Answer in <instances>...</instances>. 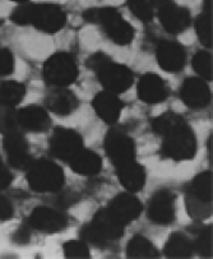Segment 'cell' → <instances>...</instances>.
Here are the masks:
<instances>
[{
    "label": "cell",
    "instance_id": "obj_1",
    "mask_svg": "<svg viewBox=\"0 0 213 259\" xmlns=\"http://www.w3.org/2000/svg\"><path fill=\"white\" fill-rule=\"evenodd\" d=\"M83 18L90 23L100 24L107 37L116 45L125 46L133 41L134 28L111 7L87 9L83 13Z\"/></svg>",
    "mask_w": 213,
    "mask_h": 259
},
{
    "label": "cell",
    "instance_id": "obj_2",
    "mask_svg": "<svg viewBox=\"0 0 213 259\" xmlns=\"http://www.w3.org/2000/svg\"><path fill=\"white\" fill-rule=\"evenodd\" d=\"M162 155L174 161L192 160L197 153V137L187 121L179 124L163 136Z\"/></svg>",
    "mask_w": 213,
    "mask_h": 259
},
{
    "label": "cell",
    "instance_id": "obj_3",
    "mask_svg": "<svg viewBox=\"0 0 213 259\" xmlns=\"http://www.w3.org/2000/svg\"><path fill=\"white\" fill-rule=\"evenodd\" d=\"M27 180L31 189L38 193H55L64 185V171L50 160L32 161L27 171Z\"/></svg>",
    "mask_w": 213,
    "mask_h": 259
},
{
    "label": "cell",
    "instance_id": "obj_4",
    "mask_svg": "<svg viewBox=\"0 0 213 259\" xmlns=\"http://www.w3.org/2000/svg\"><path fill=\"white\" fill-rule=\"evenodd\" d=\"M42 74L48 84L55 87H68L75 82L79 70L72 54L59 51L53 54L44 63Z\"/></svg>",
    "mask_w": 213,
    "mask_h": 259
},
{
    "label": "cell",
    "instance_id": "obj_5",
    "mask_svg": "<svg viewBox=\"0 0 213 259\" xmlns=\"http://www.w3.org/2000/svg\"><path fill=\"white\" fill-rule=\"evenodd\" d=\"M67 22L64 9L56 4H28V24L45 33H56Z\"/></svg>",
    "mask_w": 213,
    "mask_h": 259
},
{
    "label": "cell",
    "instance_id": "obj_6",
    "mask_svg": "<svg viewBox=\"0 0 213 259\" xmlns=\"http://www.w3.org/2000/svg\"><path fill=\"white\" fill-rule=\"evenodd\" d=\"M106 91L112 94H123L133 84V72L126 65L117 64L111 59L95 72Z\"/></svg>",
    "mask_w": 213,
    "mask_h": 259
},
{
    "label": "cell",
    "instance_id": "obj_7",
    "mask_svg": "<svg viewBox=\"0 0 213 259\" xmlns=\"http://www.w3.org/2000/svg\"><path fill=\"white\" fill-rule=\"evenodd\" d=\"M105 151L115 167L136 160V143L128 134L120 131L107 132L105 137Z\"/></svg>",
    "mask_w": 213,
    "mask_h": 259
},
{
    "label": "cell",
    "instance_id": "obj_8",
    "mask_svg": "<svg viewBox=\"0 0 213 259\" xmlns=\"http://www.w3.org/2000/svg\"><path fill=\"white\" fill-rule=\"evenodd\" d=\"M83 148V139L78 132L68 128H56L50 139V152L54 157L69 161Z\"/></svg>",
    "mask_w": 213,
    "mask_h": 259
},
{
    "label": "cell",
    "instance_id": "obj_9",
    "mask_svg": "<svg viewBox=\"0 0 213 259\" xmlns=\"http://www.w3.org/2000/svg\"><path fill=\"white\" fill-rule=\"evenodd\" d=\"M27 224L31 226V229H35L41 233L54 234L59 233L67 227L68 220L60 212L50 208V207H36L28 217Z\"/></svg>",
    "mask_w": 213,
    "mask_h": 259
},
{
    "label": "cell",
    "instance_id": "obj_10",
    "mask_svg": "<svg viewBox=\"0 0 213 259\" xmlns=\"http://www.w3.org/2000/svg\"><path fill=\"white\" fill-rule=\"evenodd\" d=\"M3 147L8 155L9 163L14 168L23 170V168H28L29 165L32 163V158L28 153L27 139L19 131L4 134Z\"/></svg>",
    "mask_w": 213,
    "mask_h": 259
},
{
    "label": "cell",
    "instance_id": "obj_11",
    "mask_svg": "<svg viewBox=\"0 0 213 259\" xmlns=\"http://www.w3.org/2000/svg\"><path fill=\"white\" fill-rule=\"evenodd\" d=\"M180 97L190 109H204L212 99L207 82L202 78H187L180 89Z\"/></svg>",
    "mask_w": 213,
    "mask_h": 259
},
{
    "label": "cell",
    "instance_id": "obj_12",
    "mask_svg": "<svg viewBox=\"0 0 213 259\" xmlns=\"http://www.w3.org/2000/svg\"><path fill=\"white\" fill-rule=\"evenodd\" d=\"M168 95L170 89L166 80L153 73L142 75L137 85V96L146 104H160L167 99Z\"/></svg>",
    "mask_w": 213,
    "mask_h": 259
},
{
    "label": "cell",
    "instance_id": "obj_13",
    "mask_svg": "<svg viewBox=\"0 0 213 259\" xmlns=\"http://www.w3.org/2000/svg\"><path fill=\"white\" fill-rule=\"evenodd\" d=\"M158 65L167 73H178L187 63V53L180 44L175 41H162L156 49Z\"/></svg>",
    "mask_w": 213,
    "mask_h": 259
},
{
    "label": "cell",
    "instance_id": "obj_14",
    "mask_svg": "<svg viewBox=\"0 0 213 259\" xmlns=\"http://www.w3.org/2000/svg\"><path fill=\"white\" fill-rule=\"evenodd\" d=\"M175 195L168 190L155 193L148 204V219L158 225L171 224L175 219Z\"/></svg>",
    "mask_w": 213,
    "mask_h": 259
},
{
    "label": "cell",
    "instance_id": "obj_15",
    "mask_svg": "<svg viewBox=\"0 0 213 259\" xmlns=\"http://www.w3.org/2000/svg\"><path fill=\"white\" fill-rule=\"evenodd\" d=\"M121 224L126 226V224L138 219L142 213V203L141 200L133 194H119L110 202L106 207Z\"/></svg>",
    "mask_w": 213,
    "mask_h": 259
},
{
    "label": "cell",
    "instance_id": "obj_16",
    "mask_svg": "<svg viewBox=\"0 0 213 259\" xmlns=\"http://www.w3.org/2000/svg\"><path fill=\"white\" fill-rule=\"evenodd\" d=\"M158 18L168 33L184 32L192 22L189 11L183 7H178L174 2L158 9Z\"/></svg>",
    "mask_w": 213,
    "mask_h": 259
},
{
    "label": "cell",
    "instance_id": "obj_17",
    "mask_svg": "<svg viewBox=\"0 0 213 259\" xmlns=\"http://www.w3.org/2000/svg\"><path fill=\"white\" fill-rule=\"evenodd\" d=\"M95 112L101 120L106 124H115L119 120L121 111H123V102L116 94L105 91L100 92L94 97L92 101Z\"/></svg>",
    "mask_w": 213,
    "mask_h": 259
},
{
    "label": "cell",
    "instance_id": "obj_18",
    "mask_svg": "<svg viewBox=\"0 0 213 259\" xmlns=\"http://www.w3.org/2000/svg\"><path fill=\"white\" fill-rule=\"evenodd\" d=\"M18 125L24 131L42 133L50 128V115L44 107L29 105L18 111Z\"/></svg>",
    "mask_w": 213,
    "mask_h": 259
},
{
    "label": "cell",
    "instance_id": "obj_19",
    "mask_svg": "<svg viewBox=\"0 0 213 259\" xmlns=\"http://www.w3.org/2000/svg\"><path fill=\"white\" fill-rule=\"evenodd\" d=\"M90 224L106 241L121 238L125 230V225L121 224L107 208H101L97 211Z\"/></svg>",
    "mask_w": 213,
    "mask_h": 259
},
{
    "label": "cell",
    "instance_id": "obj_20",
    "mask_svg": "<svg viewBox=\"0 0 213 259\" xmlns=\"http://www.w3.org/2000/svg\"><path fill=\"white\" fill-rule=\"evenodd\" d=\"M70 168L82 177H95L102 170V158L91 150H82L75 153L69 161Z\"/></svg>",
    "mask_w": 213,
    "mask_h": 259
},
{
    "label": "cell",
    "instance_id": "obj_21",
    "mask_svg": "<svg viewBox=\"0 0 213 259\" xmlns=\"http://www.w3.org/2000/svg\"><path fill=\"white\" fill-rule=\"evenodd\" d=\"M120 183L129 193H137L146 185V170L137 161L125 163L116 168Z\"/></svg>",
    "mask_w": 213,
    "mask_h": 259
},
{
    "label": "cell",
    "instance_id": "obj_22",
    "mask_svg": "<svg viewBox=\"0 0 213 259\" xmlns=\"http://www.w3.org/2000/svg\"><path fill=\"white\" fill-rule=\"evenodd\" d=\"M49 110L59 116H68L73 114L78 107V99L72 91L65 87H58V90L51 92L46 99Z\"/></svg>",
    "mask_w": 213,
    "mask_h": 259
},
{
    "label": "cell",
    "instance_id": "obj_23",
    "mask_svg": "<svg viewBox=\"0 0 213 259\" xmlns=\"http://www.w3.org/2000/svg\"><path fill=\"white\" fill-rule=\"evenodd\" d=\"M163 253L168 258H189L193 254V244L184 234L174 233L168 238Z\"/></svg>",
    "mask_w": 213,
    "mask_h": 259
},
{
    "label": "cell",
    "instance_id": "obj_24",
    "mask_svg": "<svg viewBox=\"0 0 213 259\" xmlns=\"http://www.w3.org/2000/svg\"><path fill=\"white\" fill-rule=\"evenodd\" d=\"M188 197L197 199L203 203L212 204V174L202 172L194 178L189 185Z\"/></svg>",
    "mask_w": 213,
    "mask_h": 259
},
{
    "label": "cell",
    "instance_id": "obj_25",
    "mask_svg": "<svg viewBox=\"0 0 213 259\" xmlns=\"http://www.w3.org/2000/svg\"><path fill=\"white\" fill-rule=\"evenodd\" d=\"M128 258H157L160 255L156 246L142 235H136L131 239L126 248Z\"/></svg>",
    "mask_w": 213,
    "mask_h": 259
},
{
    "label": "cell",
    "instance_id": "obj_26",
    "mask_svg": "<svg viewBox=\"0 0 213 259\" xmlns=\"http://www.w3.org/2000/svg\"><path fill=\"white\" fill-rule=\"evenodd\" d=\"M195 31L200 42L204 46H212V2H205L203 13L195 21Z\"/></svg>",
    "mask_w": 213,
    "mask_h": 259
},
{
    "label": "cell",
    "instance_id": "obj_27",
    "mask_svg": "<svg viewBox=\"0 0 213 259\" xmlns=\"http://www.w3.org/2000/svg\"><path fill=\"white\" fill-rule=\"evenodd\" d=\"M26 96V87L22 83L16 80H7L0 83V102L9 105V106H17L23 101Z\"/></svg>",
    "mask_w": 213,
    "mask_h": 259
},
{
    "label": "cell",
    "instance_id": "obj_28",
    "mask_svg": "<svg viewBox=\"0 0 213 259\" xmlns=\"http://www.w3.org/2000/svg\"><path fill=\"white\" fill-rule=\"evenodd\" d=\"M193 69L195 70L199 78L204 80H212V54L208 51H198L192 59Z\"/></svg>",
    "mask_w": 213,
    "mask_h": 259
},
{
    "label": "cell",
    "instance_id": "obj_29",
    "mask_svg": "<svg viewBox=\"0 0 213 259\" xmlns=\"http://www.w3.org/2000/svg\"><path fill=\"white\" fill-rule=\"evenodd\" d=\"M184 121L185 120L181 118L180 115L175 114L173 111H167L165 114L157 116L155 120L152 121V129H153L155 133L163 137L167 132H170L171 129H174L179 124L184 123Z\"/></svg>",
    "mask_w": 213,
    "mask_h": 259
},
{
    "label": "cell",
    "instance_id": "obj_30",
    "mask_svg": "<svg viewBox=\"0 0 213 259\" xmlns=\"http://www.w3.org/2000/svg\"><path fill=\"white\" fill-rule=\"evenodd\" d=\"M18 112L13 106L0 102V133L8 134L18 131Z\"/></svg>",
    "mask_w": 213,
    "mask_h": 259
},
{
    "label": "cell",
    "instance_id": "obj_31",
    "mask_svg": "<svg viewBox=\"0 0 213 259\" xmlns=\"http://www.w3.org/2000/svg\"><path fill=\"white\" fill-rule=\"evenodd\" d=\"M132 13L142 22H151L153 19V8L148 0H128Z\"/></svg>",
    "mask_w": 213,
    "mask_h": 259
},
{
    "label": "cell",
    "instance_id": "obj_32",
    "mask_svg": "<svg viewBox=\"0 0 213 259\" xmlns=\"http://www.w3.org/2000/svg\"><path fill=\"white\" fill-rule=\"evenodd\" d=\"M63 251L67 258L72 259H86L90 258V250L84 241L70 240L67 241L63 246Z\"/></svg>",
    "mask_w": 213,
    "mask_h": 259
},
{
    "label": "cell",
    "instance_id": "obj_33",
    "mask_svg": "<svg viewBox=\"0 0 213 259\" xmlns=\"http://www.w3.org/2000/svg\"><path fill=\"white\" fill-rule=\"evenodd\" d=\"M80 236H82L83 241L86 244L88 243L95 246H105L107 243L91 224H87L86 226L82 227V230H80Z\"/></svg>",
    "mask_w": 213,
    "mask_h": 259
},
{
    "label": "cell",
    "instance_id": "obj_34",
    "mask_svg": "<svg viewBox=\"0 0 213 259\" xmlns=\"http://www.w3.org/2000/svg\"><path fill=\"white\" fill-rule=\"evenodd\" d=\"M195 246L202 255H212V227H205L202 233H199Z\"/></svg>",
    "mask_w": 213,
    "mask_h": 259
},
{
    "label": "cell",
    "instance_id": "obj_35",
    "mask_svg": "<svg viewBox=\"0 0 213 259\" xmlns=\"http://www.w3.org/2000/svg\"><path fill=\"white\" fill-rule=\"evenodd\" d=\"M14 70V56L8 49H0V77L11 74Z\"/></svg>",
    "mask_w": 213,
    "mask_h": 259
},
{
    "label": "cell",
    "instance_id": "obj_36",
    "mask_svg": "<svg viewBox=\"0 0 213 259\" xmlns=\"http://www.w3.org/2000/svg\"><path fill=\"white\" fill-rule=\"evenodd\" d=\"M110 59H111V58L107 56L106 54L96 53L94 54V55H91L90 59H87V67L90 68V69L94 70V72H96L100 67H102V65H104L105 63L109 62Z\"/></svg>",
    "mask_w": 213,
    "mask_h": 259
},
{
    "label": "cell",
    "instance_id": "obj_37",
    "mask_svg": "<svg viewBox=\"0 0 213 259\" xmlns=\"http://www.w3.org/2000/svg\"><path fill=\"white\" fill-rule=\"evenodd\" d=\"M14 209L11 200L0 195V221H8L13 217Z\"/></svg>",
    "mask_w": 213,
    "mask_h": 259
},
{
    "label": "cell",
    "instance_id": "obj_38",
    "mask_svg": "<svg viewBox=\"0 0 213 259\" xmlns=\"http://www.w3.org/2000/svg\"><path fill=\"white\" fill-rule=\"evenodd\" d=\"M13 182V177H12L11 171L8 170L6 165L0 166V189H6Z\"/></svg>",
    "mask_w": 213,
    "mask_h": 259
},
{
    "label": "cell",
    "instance_id": "obj_39",
    "mask_svg": "<svg viewBox=\"0 0 213 259\" xmlns=\"http://www.w3.org/2000/svg\"><path fill=\"white\" fill-rule=\"evenodd\" d=\"M29 230H31V226L28 224L23 225V226L19 227L16 233V241L19 244H26L27 241L29 240Z\"/></svg>",
    "mask_w": 213,
    "mask_h": 259
},
{
    "label": "cell",
    "instance_id": "obj_40",
    "mask_svg": "<svg viewBox=\"0 0 213 259\" xmlns=\"http://www.w3.org/2000/svg\"><path fill=\"white\" fill-rule=\"evenodd\" d=\"M149 2V4H151L152 6V8L153 9H160V8H162V7H165V6H167V4H170V3H173V0H148Z\"/></svg>",
    "mask_w": 213,
    "mask_h": 259
},
{
    "label": "cell",
    "instance_id": "obj_41",
    "mask_svg": "<svg viewBox=\"0 0 213 259\" xmlns=\"http://www.w3.org/2000/svg\"><path fill=\"white\" fill-rule=\"evenodd\" d=\"M13 2H18V3H24L27 0H13Z\"/></svg>",
    "mask_w": 213,
    "mask_h": 259
},
{
    "label": "cell",
    "instance_id": "obj_42",
    "mask_svg": "<svg viewBox=\"0 0 213 259\" xmlns=\"http://www.w3.org/2000/svg\"><path fill=\"white\" fill-rule=\"evenodd\" d=\"M2 165H4V163H3V160H2V157H0V166Z\"/></svg>",
    "mask_w": 213,
    "mask_h": 259
}]
</instances>
